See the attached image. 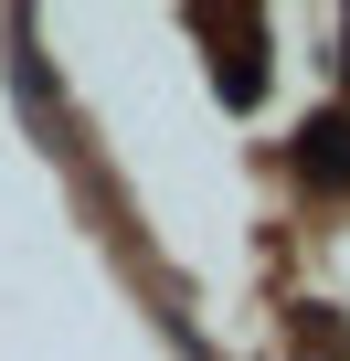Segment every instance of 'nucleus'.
Masks as SVG:
<instances>
[{
  "instance_id": "f257e3e1",
  "label": "nucleus",
  "mask_w": 350,
  "mask_h": 361,
  "mask_svg": "<svg viewBox=\"0 0 350 361\" xmlns=\"http://www.w3.org/2000/svg\"><path fill=\"white\" fill-rule=\"evenodd\" d=\"M297 159H308V170H318V180H350V117H318V128H308V149H297Z\"/></svg>"
}]
</instances>
